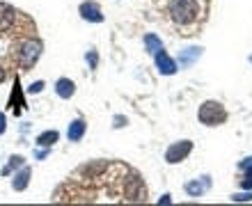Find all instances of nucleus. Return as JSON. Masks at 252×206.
I'll list each match as a JSON object with an SVG mask.
<instances>
[{
    "label": "nucleus",
    "mask_w": 252,
    "mask_h": 206,
    "mask_svg": "<svg viewBox=\"0 0 252 206\" xmlns=\"http://www.w3.org/2000/svg\"><path fill=\"white\" fill-rule=\"evenodd\" d=\"M232 200H234V202H248V200H252V193H246V195H234Z\"/></svg>",
    "instance_id": "f3484780"
},
{
    "label": "nucleus",
    "mask_w": 252,
    "mask_h": 206,
    "mask_svg": "<svg viewBox=\"0 0 252 206\" xmlns=\"http://www.w3.org/2000/svg\"><path fill=\"white\" fill-rule=\"evenodd\" d=\"M250 62H252V58H250Z\"/></svg>",
    "instance_id": "5701e85b"
},
{
    "label": "nucleus",
    "mask_w": 252,
    "mask_h": 206,
    "mask_svg": "<svg viewBox=\"0 0 252 206\" xmlns=\"http://www.w3.org/2000/svg\"><path fill=\"white\" fill-rule=\"evenodd\" d=\"M19 165H23V158H21V156H12V158H9V165L2 170V174H9L14 167H19Z\"/></svg>",
    "instance_id": "2eb2a0df"
},
{
    "label": "nucleus",
    "mask_w": 252,
    "mask_h": 206,
    "mask_svg": "<svg viewBox=\"0 0 252 206\" xmlns=\"http://www.w3.org/2000/svg\"><path fill=\"white\" fill-rule=\"evenodd\" d=\"M241 167H243V170H250V167H252V158H246L243 163H241Z\"/></svg>",
    "instance_id": "aec40b11"
},
{
    "label": "nucleus",
    "mask_w": 252,
    "mask_h": 206,
    "mask_svg": "<svg viewBox=\"0 0 252 206\" xmlns=\"http://www.w3.org/2000/svg\"><path fill=\"white\" fill-rule=\"evenodd\" d=\"M83 133H85V121L83 119H76V121H71V126H69V131H66V135H69V140H80L83 138Z\"/></svg>",
    "instance_id": "f8f14e48"
},
{
    "label": "nucleus",
    "mask_w": 252,
    "mask_h": 206,
    "mask_svg": "<svg viewBox=\"0 0 252 206\" xmlns=\"http://www.w3.org/2000/svg\"><path fill=\"white\" fill-rule=\"evenodd\" d=\"M197 12L199 7L195 0H172V5H170V16L181 26L197 19Z\"/></svg>",
    "instance_id": "f257e3e1"
},
{
    "label": "nucleus",
    "mask_w": 252,
    "mask_h": 206,
    "mask_svg": "<svg viewBox=\"0 0 252 206\" xmlns=\"http://www.w3.org/2000/svg\"><path fill=\"white\" fill-rule=\"evenodd\" d=\"M192 149V142H188V140H181V142H177V145H172L170 149L165 151V160L167 163H179V160H184L190 153Z\"/></svg>",
    "instance_id": "20e7f679"
},
{
    "label": "nucleus",
    "mask_w": 252,
    "mask_h": 206,
    "mask_svg": "<svg viewBox=\"0 0 252 206\" xmlns=\"http://www.w3.org/2000/svg\"><path fill=\"white\" fill-rule=\"evenodd\" d=\"M197 117H199L202 124H206V126H218V124H222V121L227 119V113L220 103H216V101H206L204 106L199 108Z\"/></svg>",
    "instance_id": "f03ea898"
},
{
    "label": "nucleus",
    "mask_w": 252,
    "mask_h": 206,
    "mask_svg": "<svg viewBox=\"0 0 252 206\" xmlns=\"http://www.w3.org/2000/svg\"><path fill=\"white\" fill-rule=\"evenodd\" d=\"M87 62H90V64L94 67V64H96V55H94V53H87Z\"/></svg>",
    "instance_id": "412c9836"
},
{
    "label": "nucleus",
    "mask_w": 252,
    "mask_h": 206,
    "mask_svg": "<svg viewBox=\"0 0 252 206\" xmlns=\"http://www.w3.org/2000/svg\"><path fill=\"white\" fill-rule=\"evenodd\" d=\"M80 16L85 21H92V23H101L103 21V14H101V9L94 2H83L80 5Z\"/></svg>",
    "instance_id": "0eeeda50"
},
{
    "label": "nucleus",
    "mask_w": 252,
    "mask_h": 206,
    "mask_svg": "<svg viewBox=\"0 0 252 206\" xmlns=\"http://www.w3.org/2000/svg\"><path fill=\"white\" fill-rule=\"evenodd\" d=\"M73 89H76V85H73L69 78H60L58 83H55V92L60 94L62 99H69V96L73 94Z\"/></svg>",
    "instance_id": "9d476101"
},
{
    "label": "nucleus",
    "mask_w": 252,
    "mask_h": 206,
    "mask_svg": "<svg viewBox=\"0 0 252 206\" xmlns=\"http://www.w3.org/2000/svg\"><path fill=\"white\" fill-rule=\"evenodd\" d=\"M39 53H41V44H39V41H34V39L26 41V44L21 46V51H19L21 67H23V69H30L34 62L39 60Z\"/></svg>",
    "instance_id": "7ed1b4c3"
},
{
    "label": "nucleus",
    "mask_w": 252,
    "mask_h": 206,
    "mask_svg": "<svg viewBox=\"0 0 252 206\" xmlns=\"http://www.w3.org/2000/svg\"><path fill=\"white\" fill-rule=\"evenodd\" d=\"M5 80V71H2V67H0V83Z\"/></svg>",
    "instance_id": "4be33fe9"
},
{
    "label": "nucleus",
    "mask_w": 252,
    "mask_h": 206,
    "mask_svg": "<svg viewBox=\"0 0 252 206\" xmlns=\"http://www.w3.org/2000/svg\"><path fill=\"white\" fill-rule=\"evenodd\" d=\"M28 181H30V167H23V170H21V172L14 177V181H12L14 190H26Z\"/></svg>",
    "instance_id": "9b49d317"
},
{
    "label": "nucleus",
    "mask_w": 252,
    "mask_h": 206,
    "mask_svg": "<svg viewBox=\"0 0 252 206\" xmlns=\"http://www.w3.org/2000/svg\"><path fill=\"white\" fill-rule=\"evenodd\" d=\"M206 190H209V179H202V181H190V183H186V193L190 195V197H199V195H204Z\"/></svg>",
    "instance_id": "6e6552de"
},
{
    "label": "nucleus",
    "mask_w": 252,
    "mask_h": 206,
    "mask_svg": "<svg viewBox=\"0 0 252 206\" xmlns=\"http://www.w3.org/2000/svg\"><path fill=\"white\" fill-rule=\"evenodd\" d=\"M58 131H46V133H41L39 138H37V145H41V147H53L55 142H58Z\"/></svg>",
    "instance_id": "4468645a"
},
{
    "label": "nucleus",
    "mask_w": 252,
    "mask_h": 206,
    "mask_svg": "<svg viewBox=\"0 0 252 206\" xmlns=\"http://www.w3.org/2000/svg\"><path fill=\"white\" fill-rule=\"evenodd\" d=\"M41 89H44V83H41V80H37V83H32V85H30V92H32V94L41 92Z\"/></svg>",
    "instance_id": "dca6fc26"
},
{
    "label": "nucleus",
    "mask_w": 252,
    "mask_h": 206,
    "mask_svg": "<svg viewBox=\"0 0 252 206\" xmlns=\"http://www.w3.org/2000/svg\"><path fill=\"white\" fill-rule=\"evenodd\" d=\"M243 188H252V170L248 172L246 179H243Z\"/></svg>",
    "instance_id": "a211bd4d"
},
{
    "label": "nucleus",
    "mask_w": 252,
    "mask_h": 206,
    "mask_svg": "<svg viewBox=\"0 0 252 206\" xmlns=\"http://www.w3.org/2000/svg\"><path fill=\"white\" fill-rule=\"evenodd\" d=\"M145 46H147V51L152 55H156L158 51H163V41L156 37V34H147L145 37Z\"/></svg>",
    "instance_id": "ddd939ff"
},
{
    "label": "nucleus",
    "mask_w": 252,
    "mask_h": 206,
    "mask_svg": "<svg viewBox=\"0 0 252 206\" xmlns=\"http://www.w3.org/2000/svg\"><path fill=\"white\" fill-rule=\"evenodd\" d=\"M14 21H16L14 7H9L7 2H0V32H7L14 26Z\"/></svg>",
    "instance_id": "39448f33"
},
{
    "label": "nucleus",
    "mask_w": 252,
    "mask_h": 206,
    "mask_svg": "<svg viewBox=\"0 0 252 206\" xmlns=\"http://www.w3.org/2000/svg\"><path fill=\"white\" fill-rule=\"evenodd\" d=\"M156 67H158L160 73H165V76H172V73L177 71V64H174V60L165 53V48L156 53Z\"/></svg>",
    "instance_id": "423d86ee"
},
{
    "label": "nucleus",
    "mask_w": 252,
    "mask_h": 206,
    "mask_svg": "<svg viewBox=\"0 0 252 206\" xmlns=\"http://www.w3.org/2000/svg\"><path fill=\"white\" fill-rule=\"evenodd\" d=\"M199 55H202V48L199 46H190L186 51H181V67H190Z\"/></svg>",
    "instance_id": "1a4fd4ad"
},
{
    "label": "nucleus",
    "mask_w": 252,
    "mask_h": 206,
    "mask_svg": "<svg viewBox=\"0 0 252 206\" xmlns=\"http://www.w3.org/2000/svg\"><path fill=\"white\" fill-rule=\"evenodd\" d=\"M5 133V115L0 113V135Z\"/></svg>",
    "instance_id": "6ab92c4d"
}]
</instances>
